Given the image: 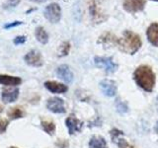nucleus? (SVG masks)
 Wrapping results in <instances>:
<instances>
[{"label": "nucleus", "instance_id": "obj_1", "mask_svg": "<svg viewBox=\"0 0 158 148\" xmlns=\"http://www.w3.org/2000/svg\"><path fill=\"white\" fill-rule=\"evenodd\" d=\"M133 80L142 90L151 93L155 87L156 76L150 66L139 65L133 72Z\"/></svg>", "mask_w": 158, "mask_h": 148}, {"label": "nucleus", "instance_id": "obj_2", "mask_svg": "<svg viewBox=\"0 0 158 148\" xmlns=\"http://www.w3.org/2000/svg\"><path fill=\"white\" fill-rule=\"evenodd\" d=\"M141 46L142 42L139 35L133 33L132 31H130V30H126L123 33L122 38L118 39L117 47L123 53L133 56V54H135L139 51Z\"/></svg>", "mask_w": 158, "mask_h": 148}, {"label": "nucleus", "instance_id": "obj_3", "mask_svg": "<svg viewBox=\"0 0 158 148\" xmlns=\"http://www.w3.org/2000/svg\"><path fill=\"white\" fill-rule=\"evenodd\" d=\"M94 63L97 67L105 70L109 74L115 73L118 68V64L114 61L112 57L95 56L94 57Z\"/></svg>", "mask_w": 158, "mask_h": 148}, {"label": "nucleus", "instance_id": "obj_4", "mask_svg": "<svg viewBox=\"0 0 158 148\" xmlns=\"http://www.w3.org/2000/svg\"><path fill=\"white\" fill-rule=\"evenodd\" d=\"M44 16L49 23L56 24L61 19V8L57 3H51L44 8Z\"/></svg>", "mask_w": 158, "mask_h": 148}, {"label": "nucleus", "instance_id": "obj_5", "mask_svg": "<svg viewBox=\"0 0 158 148\" xmlns=\"http://www.w3.org/2000/svg\"><path fill=\"white\" fill-rule=\"evenodd\" d=\"M145 0H123V7L125 11L135 14L143 11L145 8Z\"/></svg>", "mask_w": 158, "mask_h": 148}, {"label": "nucleus", "instance_id": "obj_6", "mask_svg": "<svg viewBox=\"0 0 158 148\" xmlns=\"http://www.w3.org/2000/svg\"><path fill=\"white\" fill-rule=\"evenodd\" d=\"M118 38H117L115 34L106 32L99 37V39H97V43L102 46L104 48H111L118 46Z\"/></svg>", "mask_w": 158, "mask_h": 148}, {"label": "nucleus", "instance_id": "obj_7", "mask_svg": "<svg viewBox=\"0 0 158 148\" xmlns=\"http://www.w3.org/2000/svg\"><path fill=\"white\" fill-rule=\"evenodd\" d=\"M99 86H100L101 92L107 97L116 96V94L118 92V85L116 81L111 80V79H103L99 83Z\"/></svg>", "mask_w": 158, "mask_h": 148}, {"label": "nucleus", "instance_id": "obj_8", "mask_svg": "<svg viewBox=\"0 0 158 148\" xmlns=\"http://www.w3.org/2000/svg\"><path fill=\"white\" fill-rule=\"evenodd\" d=\"M25 61L30 66H34V67H41L44 64V58L42 53L40 52L37 49H33V51H30L26 56L24 57Z\"/></svg>", "mask_w": 158, "mask_h": 148}, {"label": "nucleus", "instance_id": "obj_9", "mask_svg": "<svg viewBox=\"0 0 158 148\" xmlns=\"http://www.w3.org/2000/svg\"><path fill=\"white\" fill-rule=\"evenodd\" d=\"M47 108L53 113H64L66 112L64 101L58 97L49 98L47 101Z\"/></svg>", "mask_w": 158, "mask_h": 148}, {"label": "nucleus", "instance_id": "obj_10", "mask_svg": "<svg viewBox=\"0 0 158 148\" xmlns=\"http://www.w3.org/2000/svg\"><path fill=\"white\" fill-rule=\"evenodd\" d=\"M65 125L70 135L80 132L83 127V122L80 120H78L74 115H70L69 117H67V118L65 120Z\"/></svg>", "mask_w": 158, "mask_h": 148}, {"label": "nucleus", "instance_id": "obj_11", "mask_svg": "<svg viewBox=\"0 0 158 148\" xmlns=\"http://www.w3.org/2000/svg\"><path fill=\"white\" fill-rule=\"evenodd\" d=\"M89 12L91 14L92 21L95 24H100L106 20L105 15L100 12V10L98 9L94 0H90V1H89Z\"/></svg>", "mask_w": 158, "mask_h": 148}, {"label": "nucleus", "instance_id": "obj_12", "mask_svg": "<svg viewBox=\"0 0 158 148\" xmlns=\"http://www.w3.org/2000/svg\"><path fill=\"white\" fill-rule=\"evenodd\" d=\"M56 74H57V76L65 83L72 82L73 77H74L70 67H69L68 65H66V64H62V65L58 66L56 68Z\"/></svg>", "mask_w": 158, "mask_h": 148}, {"label": "nucleus", "instance_id": "obj_13", "mask_svg": "<svg viewBox=\"0 0 158 148\" xmlns=\"http://www.w3.org/2000/svg\"><path fill=\"white\" fill-rule=\"evenodd\" d=\"M44 85L49 92H52L53 94H63L68 90L66 85L56 81H46Z\"/></svg>", "mask_w": 158, "mask_h": 148}, {"label": "nucleus", "instance_id": "obj_14", "mask_svg": "<svg viewBox=\"0 0 158 148\" xmlns=\"http://www.w3.org/2000/svg\"><path fill=\"white\" fill-rule=\"evenodd\" d=\"M19 97V90L17 88H5L1 94V99L4 103H13Z\"/></svg>", "mask_w": 158, "mask_h": 148}, {"label": "nucleus", "instance_id": "obj_15", "mask_svg": "<svg viewBox=\"0 0 158 148\" xmlns=\"http://www.w3.org/2000/svg\"><path fill=\"white\" fill-rule=\"evenodd\" d=\"M146 37L152 46L158 47V23H152L147 28Z\"/></svg>", "mask_w": 158, "mask_h": 148}, {"label": "nucleus", "instance_id": "obj_16", "mask_svg": "<svg viewBox=\"0 0 158 148\" xmlns=\"http://www.w3.org/2000/svg\"><path fill=\"white\" fill-rule=\"evenodd\" d=\"M22 83V79L17 76L7 75V74H0V84L4 86H18Z\"/></svg>", "mask_w": 158, "mask_h": 148}, {"label": "nucleus", "instance_id": "obj_17", "mask_svg": "<svg viewBox=\"0 0 158 148\" xmlns=\"http://www.w3.org/2000/svg\"><path fill=\"white\" fill-rule=\"evenodd\" d=\"M89 148H109V146L103 136L93 135L89 141Z\"/></svg>", "mask_w": 158, "mask_h": 148}, {"label": "nucleus", "instance_id": "obj_18", "mask_svg": "<svg viewBox=\"0 0 158 148\" xmlns=\"http://www.w3.org/2000/svg\"><path fill=\"white\" fill-rule=\"evenodd\" d=\"M35 37H36L37 41L39 43H41L42 44H47L48 42V34L47 31L44 30V27L42 26H38L35 30Z\"/></svg>", "mask_w": 158, "mask_h": 148}, {"label": "nucleus", "instance_id": "obj_19", "mask_svg": "<svg viewBox=\"0 0 158 148\" xmlns=\"http://www.w3.org/2000/svg\"><path fill=\"white\" fill-rule=\"evenodd\" d=\"M42 127L49 135H52L54 131H56V125H54V122L52 121H49V120H43Z\"/></svg>", "mask_w": 158, "mask_h": 148}, {"label": "nucleus", "instance_id": "obj_20", "mask_svg": "<svg viewBox=\"0 0 158 148\" xmlns=\"http://www.w3.org/2000/svg\"><path fill=\"white\" fill-rule=\"evenodd\" d=\"M24 112L21 108L19 107H13L10 108V110L8 111V117L11 118V120H18V118H21L24 117Z\"/></svg>", "mask_w": 158, "mask_h": 148}, {"label": "nucleus", "instance_id": "obj_21", "mask_svg": "<svg viewBox=\"0 0 158 148\" xmlns=\"http://www.w3.org/2000/svg\"><path fill=\"white\" fill-rule=\"evenodd\" d=\"M70 48H71V44L69 42H63L60 46H59L58 48V56L59 57H63V56H68L69 51H70Z\"/></svg>", "mask_w": 158, "mask_h": 148}, {"label": "nucleus", "instance_id": "obj_22", "mask_svg": "<svg viewBox=\"0 0 158 148\" xmlns=\"http://www.w3.org/2000/svg\"><path fill=\"white\" fill-rule=\"evenodd\" d=\"M110 135L112 138V141L115 144H117L118 141L123 138V132L120 130H118V128H113L112 130H110Z\"/></svg>", "mask_w": 158, "mask_h": 148}, {"label": "nucleus", "instance_id": "obj_23", "mask_svg": "<svg viewBox=\"0 0 158 148\" xmlns=\"http://www.w3.org/2000/svg\"><path fill=\"white\" fill-rule=\"evenodd\" d=\"M21 2V0H6L3 4H2V8L4 10H10V9H14L16 8L18 5Z\"/></svg>", "mask_w": 158, "mask_h": 148}, {"label": "nucleus", "instance_id": "obj_24", "mask_svg": "<svg viewBox=\"0 0 158 148\" xmlns=\"http://www.w3.org/2000/svg\"><path fill=\"white\" fill-rule=\"evenodd\" d=\"M116 108H117V111L118 113H125L128 110V107L127 105V103L122 101V100H117V102H116Z\"/></svg>", "mask_w": 158, "mask_h": 148}, {"label": "nucleus", "instance_id": "obj_25", "mask_svg": "<svg viewBox=\"0 0 158 148\" xmlns=\"http://www.w3.org/2000/svg\"><path fill=\"white\" fill-rule=\"evenodd\" d=\"M26 41H27L26 36H17L13 39V43L15 46H20V44H23L26 43Z\"/></svg>", "mask_w": 158, "mask_h": 148}, {"label": "nucleus", "instance_id": "obj_26", "mask_svg": "<svg viewBox=\"0 0 158 148\" xmlns=\"http://www.w3.org/2000/svg\"><path fill=\"white\" fill-rule=\"evenodd\" d=\"M23 22L22 21H13V22H9L7 24H5L3 28L5 30H10V29H12V28H15V27H18L20 26V25H22Z\"/></svg>", "mask_w": 158, "mask_h": 148}, {"label": "nucleus", "instance_id": "obj_27", "mask_svg": "<svg viewBox=\"0 0 158 148\" xmlns=\"http://www.w3.org/2000/svg\"><path fill=\"white\" fill-rule=\"evenodd\" d=\"M9 125V121L6 118H0V133H4L6 131Z\"/></svg>", "mask_w": 158, "mask_h": 148}, {"label": "nucleus", "instance_id": "obj_28", "mask_svg": "<svg viewBox=\"0 0 158 148\" xmlns=\"http://www.w3.org/2000/svg\"><path fill=\"white\" fill-rule=\"evenodd\" d=\"M56 144L58 148H67L69 146V143L66 139H59Z\"/></svg>", "mask_w": 158, "mask_h": 148}, {"label": "nucleus", "instance_id": "obj_29", "mask_svg": "<svg viewBox=\"0 0 158 148\" xmlns=\"http://www.w3.org/2000/svg\"><path fill=\"white\" fill-rule=\"evenodd\" d=\"M30 1L35 2V3H44V2H47L48 0H30Z\"/></svg>", "mask_w": 158, "mask_h": 148}, {"label": "nucleus", "instance_id": "obj_30", "mask_svg": "<svg viewBox=\"0 0 158 148\" xmlns=\"http://www.w3.org/2000/svg\"><path fill=\"white\" fill-rule=\"evenodd\" d=\"M3 112V107L1 106V105H0V113H1Z\"/></svg>", "mask_w": 158, "mask_h": 148}, {"label": "nucleus", "instance_id": "obj_31", "mask_svg": "<svg viewBox=\"0 0 158 148\" xmlns=\"http://www.w3.org/2000/svg\"><path fill=\"white\" fill-rule=\"evenodd\" d=\"M127 148H136V147H135V146H133V145H131V144H130V145L127 146Z\"/></svg>", "mask_w": 158, "mask_h": 148}, {"label": "nucleus", "instance_id": "obj_32", "mask_svg": "<svg viewBox=\"0 0 158 148\" xmlns=\"http://www.w3.org/2000/svg\"><path fill=\"white\" fill-rule=\"evenodd\" d=\"M156 128H157V130H158V121H157V123H156Z\"/></svg>", "mask_w": 158, "mask_h": 148}, {"label": "nucleus", "instance_id": "obj_33", "mask_svg": "<svg viewBox=\"0 0 158 148\" xmlns=\"http://www.w3.org/2000/svg\"><path fill=\"white\" fill-rule=\"evenodd\" d=\"M9 148H18V147H15V146H11V147H9Z\"/></svg>", "mask_w": 158, "mask_h": 148}, {"label": "nucleus", "instance_id": "obj_34", "mask_svg": "<svg viewBox=\"0 0 158 148\" xmlns=\"http://www.w3.org/2000/svg\"><path fill=\"white\" fill-rule=\"evenodd\" d=\"M152 1H157L158 2V0H152Z\"/></svg>", "mask_w": 158, "mask_h": 148}, {"label": "nucleus", "instance_id": "obj_35", "mask_svg": "<svg viewBox=\"0 0 158 148\" xmlns=\"http://www.w3.org/2000/svg\"><path fill=\"white\" fill-rule=\"evenodd\" d=\"M157 99H158V98H157Z\"/></svg>", "mask_w": 158, "mask_h": 148}]
</instances>
